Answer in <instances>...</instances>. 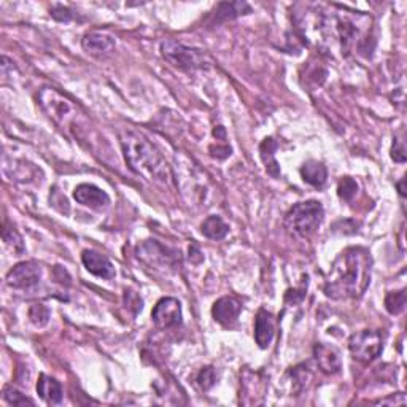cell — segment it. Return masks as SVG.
<instances>
[{
  "instance_id": "6da1fadb",
  "label": "cell",
  "mask_w": 407,
  "mask_h": 407,
  "mask_svg": "<svg viewBox=\"0 0 407 407\" xmlns=\"http://www.w3.org/2000/svg\"><path fill=\"white\" fill-rule=\"evenodd\" d=\"M369 251L363 247H350L334 259L326 275L323 291L331 299L360 298L371 282Z\"/></svg>"
},
{
  "instance_id": "7a4b0ae2",
  "label": "cell",
  "mask_w": 407,
  "mask_h": 407,
  "mask_svg": "<svg viewBox=\"0 0 407 407\" xmlns=\"http://www.w3.org/2000/svg\"><path fill=\"white\" fill-rule=\"evenodd\" d=\"M118 137L126 163L134 174L161 187L172 185L174 175L169 164L142 134L134 129H123Z\"/></svg>"
},
{
  "instance_id": "3957f363",
  "label": "cell",
  "mask_w": 407,
  "mask_h": 407,
  "mask_svg": "<svg viewBox=\"0 0 407 407\" xmlns=\"http://www.w3.org/2000/svg\"><path fill=\"white\" fill-rule=\"evenodd\" d=\"M323 217V205L318 200H305L288 210V213L285 215V228L296 237L307 239L320 228Z\"/></svg>"
},
{
  "instance_id": "277c9868",
  "label": "cell",
  "mask_w": 407,
  "mask_h": 407,
  "mask_svg": "<svg viewBox=\"0 0 407 407\" xmlns=\"http://www.w3.org/2000/svg\"><path fill=\"white\" fill-rule=\"evenodd\" d=\"M38 104L45 113L61 128H69L78 117V107L54 88H42L38 93Z\"/></svg>"
},
{
  "instance_id": "5b68a950",
  "label": "cell",
  "mask_w": 407,
  "mask_h": 407,
  "mask_svg": "<svg viewBox=\"0 0 407 407\" xmlns=\"http://www.w3.org/2000/svg\"><path fill=\"white\" fill-rule=\"evenodd\" d=\"M161 54L169 64L174 67L183 70H198V69H209L210 59L204 51L198 48H189L187 45L177 42V40H164L161 43Z\"/></svg>"
},
{
  "instance_id": "8992f818",
  "label": "cell",
  "mask_w": 407,
  "mask_h": 407,
  "mask_svg": "<svg viewBox=\"0 0 407 407\" xmlns=\"http://www.w3.org/2000/svg\"><path fill=\"white\" fill-rule=\"evenodd\" d=\"M384 349V339L379 331L363 329L353 333L349 339V350L351 356L361 363H373L382 353Z\"/></svg>"
},
{
  "instance_id": "52a82bcc",
  "label": "cell",
  "mask_w": 407,
  "mask_h": 407,
  "mask_svg": "<svg viewBox=\"0 0 407 407\" xmlns=\"http://www.w3.org/2000/svg\"><path fill=\"white\" fill-rule=\"evenodd\" d=\"M137 258L150 268L175 269L180 264V251L164 247L158 240H145L137 247Z\"/></svg>"
},
{
  "instance_id": "ba28073f",
  "label": "cell",
  "mask_w": 407,
  "mask_h": 407,
  "mask_svg": "<svg viewBox=\"0 0 407 407\" xmlns=\"http://www.w3.org/2000/svg\"><path fill=\"white\" fill-rule=\"evenodd\" d=\"M42 279V269L34 261H24L14 266L7 275V283L13 290L29 291L34 290Z\"/></svg>"
},
{
  "instance_id": "9c48e42d",
  "label": "cell",
  "mask_w": 407,
  "mask_h": 407,
  "mask_svg": "<svg viewBox=\"0 0 407 407\" xmlns=\"http://www.w3.org/2000/svg\"><path fill=\"white\" fill-rule=\"evenodd\" d=\"M152 320L156 328L170 329L182 323V305L174 298H163L154 305Z\"/></svg>"
},
{
  "instance_id": "30bf717a",
  "label": "cell",
  "mask_w": 407,
  "mask_h": 407,
  "mask_svg": "<svg viewBox=\"0 0 407 407\" xmlns=\"http://www.w3.org/2000/svg\"><path fill=\"white\" fill-rule=\"evenodd\" d=\"M73 198L78 204L94 210H104L110 205V196L95 185L82 183L73 191Z\"/></svg>"
},
{
  "instance_id": "8fae6325",
  "label": "cell",
  "mask_w": 407,
  "mask_h": 407,
  "mask_svg": "<svg viewBox=\"0 0 407 407\" xmlns=\"http://www.w3.org/2000/svg\"><path fill=\"white\" fill-rule=\"evenodd\" d=\"M242 312V304L233 296H223L220 298L212 307V315L217 323L224 328H231L237 323L239 315Z\"/></svg>"
},
{
  "instance_id": "7c38bea8",
  "label": "cell",
  "mask_w": 407,
  "mask_h": 407,
  "mask_svg": "<svg viewBox=\"0 0 407 407\" xmlns=\"http://www.w3.org/2000/svg\"><path fill=\"white\" fill-rule=\"evenodd\" d=\"M82 261L88 272L95 275V277L112 280L115 279V275H117V270H115L112 261H110L107 256L97 253V251L84 250L82 255Z\"/></svg>"
},
{
  "instance_id": "4fadbf2b",
  "label": "cell",
  "mask_w": 407,
  "mask_h": 407,
  "mask_svg": "<svg viewBox=\"0 0 407 407\" xmlns=\"http://www.w3.org/2000/svg\"><path fill=\"white\" fill-rule=\"evenodd\" d=\"M275 334V318L268 310L261 309L255 318V340L259 349H268Z\"/></svg>"
},
{
  "instance_id": "5bb4252c",
  "label": "cell",
  "mask_w": 407,
  "mask_h": 407,
  "mask_svg": "<svg viewBox=\"0 0 407 407\" xmlns=\"http://www.w3.org/2000/svg\"><path fill=\"white\" fill-rule=\"evenodd\" d=\"M82 45L86 53L94 54V56H102V54L112 51L117 42H115V38L110 34L89 32L84 35Z\"/></svg>"
},
{
  "instance_id": "9a60e30c",
  "label": "cell",
  "mask_w": 407,
  "mask_h": 407,
  "mask_svg": "<svg viewBox=\"0 0 407 407\" xmlns=\"http://www.w3.org/2000/svg\"><path fill=\"white\" fill-rule=\"evenodd\" d=\"M314 356L318 368L326 374H336L340 371L339 353L331 347L325 344H316L314 349Z\"/></svg>"
},
{
  "instance_id": "2e32d148",
  "label": "cell",
  "mask_w": 407,
  "mask_h": 407,
  "mask_svg": "<svg viewBox=\"0 0 407 407\" xmlns=\"http://www.w3.org/2000/svg\"><path fill=\"white\" fill-rule=\"evenodd\" d=\"M37 393L40 395V398L43 401H47L48 404H61L62 401V386L56 379L53 377L40 375V379L37 382Z\"/></svg>"
},
{
  "instance_id": "e0dca14e",
  "label": "cell",
  "mask_w": 407,
  "mask_h": 407,
  "mask_svg": "<svg viewBox=\"0 0 407 407\" xmlns=\"http://www.w3.org/2000/svg\"><path fill=\"white\" fill-rule=\"evenodd\" d=\"M279 143L275 142L272 137L264 139L263 143L259 145V153H261V159H263L266 172H268L272 178H280V165L275 159V152H277Z\"/></svg>"
},
{
  "instance_id": "ac0fdd59",
  "label": "cell",
  "mask_w": 407,
  "mask_h": 407,
  "mask_svg": "<svg viewBox=\"0 0 407 407\" xmlns=\"http://www.w3.org/2000/svg\"><path fill=\"white\" fill-rule=\"evenodd\" d=\"M301 177L305 183H309L314 188H323L328 178V170L318 161H307L301 167Z\"/></svg>"
},
{
  "instance_id": "d6986e66",
  "label": "cell",
  "mask_w": 407,
  "mask_h": 407,
  "mask_svg": "<svg viewBox=\"0 0 407 407\" xmlns=\"http://www.w3.org/2000/svg\"><path fill=\"white\" fill-rule=\"evenodd\" d=\"M200 233H202L207 239L221 240L228 235L229 226L226 224L218 215H210V217L204 220L202 226H200Z\"/></svg>"
},
{
  "instance_id": "ffe728a7",
  "label": "cell",
  "mask_w": 407,
  "mask_h": 407,
  "mask_svg": "<svg viewBox=\"0 0 407 407\" xmlns=\"http://www.w3.org/2000/svg\"><path fill=\"white\" fill-rule=\"evenodd\" d=\"M251 12L250 5L245 2H224L220 3L217 8V21H226V19H234L240 14H247Z\"/></svg>"
},
{
  "instance_id": "44dd1931",
  "label": "cell",
  "mask_w": 407,
  "mask_h": 407,
  "mask_svg": "<svg viewBox=\"0 0 407 407\" xmlns=\"http://www.w3.org/2000/svg\"><path fill=\"white\" fill-rule=\"evenodd\" d=\"M385 309L391 315H398L406 309V290L391 291L385 298Z\"/></svg>"
},
{
  "instance_id": "7402d4cb",
  "label": "cell",
  "mask_w": 407,
  "mask_h": 407,
  "mask_svg": "<svg viewBox=\"0 0 407 407\" xmlns=\"http://www.w3.org/2000/svg\"><path fill=\"white\" fill-rule=\"evenodd\" d=\"M2 237H3V242L8 245V247H12L13 251H16L18 255L24 253V242H23V237L19 235V233L16 229L10 228V226L5 223L3 224V229H2Z\"/></svg>"
},
{
  "instance_id": "603a6c76",
  "label": "cell",
  "mask_w": 407,
  "mask_h": 407,
  "mask_svg": "<svg viewBox=\"0 0 407 407\" xmlns=\"http://www.w3.org/2000/svg\"><path fill=\"white\" fill-rule=\"evenodd\" d=\"M217 382V374H215V369L212 366H205L199 371L198 377H196V384L202 391H209Z\"/></svg>"
},
{
  "instance_id": "cb8c5ba5",
  "label": "cell",
  "mask_w": 407,
  "mask_h": 407,
  "mask_svg": "<svg viewBox=\"0 0 407 407\" xmlns=\"http://www.w3.org/2000/svg\"><path fill=\"white\" fill-rule=\"evenodd\" d=\"M356 193H358V183H356L353 178L344 177L342 180H340L339 187H338V194H339L340 199H344V200H347V202H350V200L356 196Z\"/></svg>"
},
{
  "instance_id": "d4e9b609",
  "label": "cell",
  "mask_w": 407,
  "mask_h": 407,
  "mask_svg": "<svg viewBox=\"0 0 407 407\" xmlns=\"http://www.w3.org/2000/svg\"><path fill=\"white\" fill-rule=\"evenodd\" d=\"M49 309L43 304H34L31 309H29V318H31L35 326H45L49 321Z\"/></svg>"
},
{
  "instance_id": "484cf974",
  "label": "cell",
  "mask_w": 407,
  "mask_h": 407,
  "mask_svg": "<svg viewBox=\"0 0 407 407\" xmlns=\"http://www.w3.org/2000/svg\"><path fill=\"white\" fill-rule=\"evenodd\" d=\"M3 398L7 403L13 406H34V401L29 399L26 395H23L21 391L13 388V386H7L3 390Z\"/></svg>"
},
{
  "instance_id": "4316f807",
  "label": "cell",
  "mask_w": 407,
  "mask_h": 407,
  "mask_svg": "<svg viewBox=\"0 0 407 407\" xmlns=\"http://www.w3.org/2000/svg\"><path fill=\"white\" fill-rule=\"evenodd\" d=\"M291 375H293V382H294V390L301 391L307 385V380H310V373L307 369V366L301 364L296 366V368L291 371Z\"/></svg>"
},
{
  "instance_id": "83f0119b",
  "label": "cell",
  "mask_w": 407,
  "mask_h": 407,
  "mask_svg": "<svg viewBox=\"0 0 407 407\" xmlns=\"http://www.w3.org/2000/svg\"><path fill=\"white\" fill-rule=\"evenodd\" d=\"M391 158L396 163H406V145L403 137H395L393 147H391Z\"/></svg>"
},
{
  "instance_id": "f1b7e54d",
  "label": "cell",
  "mask_w": 407,
  "mask_h": 407,
  "mask_svg": "<svg viewBox=\"0 0 407 407\" xmlns=\"http://www.w3.org/2000/svg\"><path fill=\"white\" fill-rule=\"evenodd\" d=\"M51 16L59 23H69L73 18V13L69 8L62 7V5H56L51 8Z\"/></svg>"
},
{
  "instance_id": "f546056e",
  "label": "cell",
  "mask_w": 407,
  "mask_h": 407,
  "mask_svg": "<svg viewBox=\"0 0 407 407\" xmlns=\"http://www.w3.org/2000/svg\"><path fill=\"white\" fill-rule=\"evenodd\" d=\"M213 135L217 137V140L218 139L220 140H226V130H224L223 126H218V128H215L213 129Z\"/></svg>"
},
{
  "instance_id": "4dcf8cb0",
  "label": "cell",
  "mask_w": 407,
  "mask_h": 407,
  "mask_svg": "<svg viewBox=\"0 0 407 407\" xmlns=\"http://www.w3.org/2000/svg\"><path fill=\"white\" fill-rule=\"evenodd\" d=\"M396 187H398V189H399V194L401 196H406V189H404V178L401 180V182L396 185Z\"/></svg>"
}]
</instances>
